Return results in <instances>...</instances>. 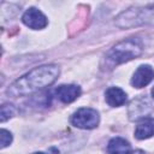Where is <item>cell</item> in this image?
<instances>
[{"label": "cell", "mask_w": 154, "mask_h": 154, "mask_svg": "<svg viewBox=\"0 0 154 154\" xmlns=\"http://www.w3.org/2000/svg\"><path fill=\"white\" fill-rule=\"evenodd\" d=\"M59 76V67L57 65H42L35 67L24 76L14 81L6 90V94L17 97L31 95L38 90H42L46 87H49L55 82Z\"/></svg>", "instance_id": "cell-1"}, {"label": "cell", "mask_w": 154, "mask_h": 154, "mask_svg": "<svg viewBox=\"0 0 154 154\" xmlns=\"http://www.w3.org/2000/svg\"><path fill=\"white\" fill-rule=\"evenodd\" d=\"M141 53H142V42L138 38L132 37L124 40L108 51V53L105 57L106 66L108 69H113L119 64H123L128 60L138 57Z\"/></svg>", "instance_id": "cell-2"}, {"label": "cell", "mask_w": 154, "mask_h": 154, "mask_svg": "<svg viewBox=\"0 0 154 154\" xmlns=\"http://www.w3.org/2000/svg\"><path fill=\"white\" fill-rule=\"evenodd\" d=\"M116 23L119 28H134L142 24H154V5L142 8H130L120 13Z\"/></svg>", "instance_id": "cell-3"}, {"label": "cell", "mask_w": 154, "mask_h": 154, "mask_svg": "<svg viewBox=\"0 0 154 154\" xmlns=\"http://www.w3.org/2000/svg\"><path fill=\"white\" fill-rule=\"evenodd\" d=\"M71 123L79 129H94L99 124V113L89 107L79 108L72 114Z\"/></svg>", "instance_id": "cell-4"}, {"label": "cell", "mask_w": 154, "mask_h": 154, "mask_svg": "<svg viewBox=\"0 0 154 154\" xmlns=\"http://www.w3.org/2000/svg\"><path fill=\"white\" fill-rule=\"evenodd\" d=\"M22 20L26 26H29L31 29H35V30L43 29L48 23L46 16L40 10H37L35 7L28 8L23 14Z\"/></svg>", "instance_id": "cell-5"}, {"label": "cell", "mask_w": 154, "mask_h": 154, "mask_svg": "<svg viewBox=\"0 0 154 154\" xmlns=\"http://www.w3.org/2000/svg\"><path fill=\"white\" fill-rule=\"evenodd\" d=\"M153 79H154V70L152 69V66L141 65L135 71L131 78V84L135 88H143L148 85Z\"/></svg>", "instance_id": "cell-6"}, {"label": "cell", "mask_w": 154, "mask_h": 154, "mask_svg": "<svg viewBox=\"0 0 154 154\" xmlns=\"http://www.w3.org/2000/svg\"><path fill=\"white\" fill-rule=\"evenodd\" d=\"M81 94V89L75 84H63L55 90V96L64 103H70L75 101Z\"/></svg>", "instance_id": "cell-7"}, {"label": "cell", "mask_w": 154, "mask_h": 154, "mask_svg": "<svg viewBox=\"0 0 154 154\" xmlns=\"http://www.w3.org/2000/svg\"><path fill=\"white\" fill-rule=\"evenodd\" d=\"M106 102L112 107H119L125 103L126 101V94L124 90H122L118 87H111L105 93Z\"/></svg>", "instance_id": "cell-8"}, {"label": "cell", "mask_w": 154, "mask_h": 154, "mask_svg": "<svg viewBox=\"0 0 154 154\" xmlns=\"http://www.w3.org/2000/svg\"><path fill=\"white\" fill-rule=\"evenodd\" d=\"M154 135V118H144L142 119L136 129H135V137L137 140H146Z\"/></svg>", "instance_id": "cell-9"}, {"label": "cell", "mask_w": 154, "mask_h": 154, "mask_svg": "<svg viewBox=\"0 0 154 154\" xmlns=\"http://www.w3.org/2000/svg\"><path fill=\"white\" fill-rule=\"evenodd\" d=\"M107 152L109 154H131V146L126 140L114 137L108 142Z\"/></svg>", "instance_id": "cell-10"}, {"label": "cell", "mask_w": 154, "mask_h": 154, "mask_svg": "<svg viewBox=\"0 0 154 154\" xmlns=\"http://www.w3.org/2000/svg\"><path fill=\"white\" fill-rule=\"evenodd\" d=\"M16 114V108L13 105L10 103H5L1 106V122L4 123L5 120H7L8 118L13 117Z\"/></svg>", "instance_id": "cell-11"}, {"label": "cell", "mask_w": 154, "mask_h": 154, "mask_svg": "<svg viewBox=\"0 0 154 154\" xmlns=\"http://www.w3.org/2000/svg\"><path fill=\"white\" fill-rule=\"evenodd\" d=\"M0 134H1V148H5L12 142V135L10 131H7L5 129H2Z\"/></svg>", "instance_id": "cell-12"}, {"label": "cell", "mask_w": 154, "mask_h": 154, "mask_svg": "<svg viewBox=\"0 0 154 154\" xmlns=\"http://www.w3.org/2000/svg\"><path fill=\"white\" fill-rule=\"evenodd\" d=\"M32 154H45V153H42V152H36V153H32Z\"/></svg>", "instance_id": "cell-13"}, {"label": "cell", "mask_w": 154, "mask_h": 154, "mask_svg": "<svg viewBox=\"0 0 154 154\" xmlns=\"http://www.w3.org/2000/svg\"><path fill=\"white\" fill-rule=\"evenodd\" d=\"M152 95H153V97H154V87H153V89H152Z\"/></svg>", "instance_id": "cell-14"}]
</instances>
